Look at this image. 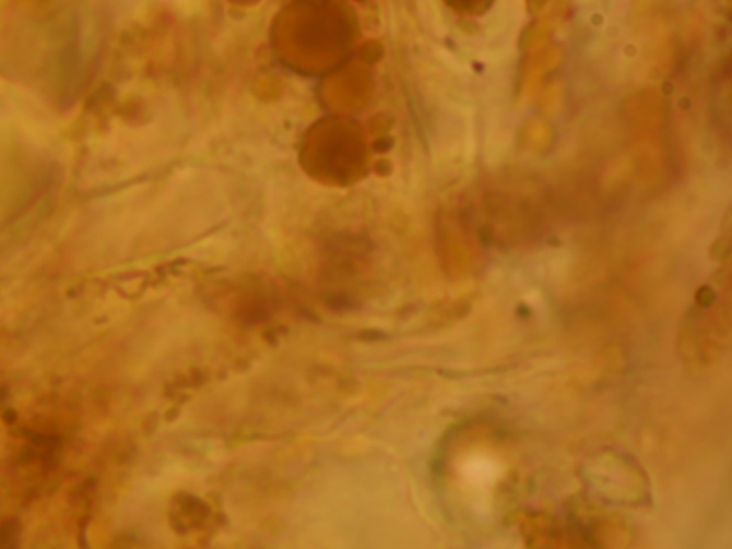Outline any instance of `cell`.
<instances>
[{
    "label": "cell",
    "mask_w": 732,
    "mask_h": 549,
    "mask_svg": "<svg viewBox=\"0 0 732 549\" xmlns=\"http://www.w3.org/2000/svg\"><path fill=\"white\" fill-rule=\"evenodd\" d=\"M7 23L11 64L29 81L46 83L54 94H68L83 64L82 39L72 0H13Z\"/></svg>",
    "instance_id": "obj_1"
}]
</instances>
